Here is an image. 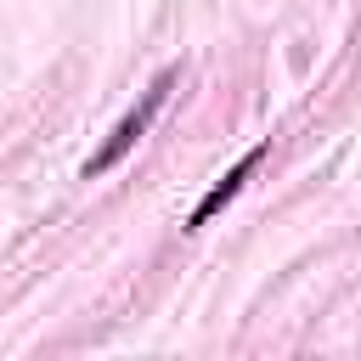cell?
Instances as JSON below:
<instances>
[{
	"mask_svg": "<svg viewBox=\"0 0 361 361\" xmlns=\"http://www.w3.org/2000/svg\"><path fill=\"white\" fill-rule=\"evenodd\" d=\"M169 85H175V68H169V73H158V79H152V85L141 90V102H135V107H130V113L118 118V130H113V135L102 141V152H96L90 164H85V175H102V169H113V164H118V158H124V152H130V147H135V141L147 135V124H152V113L164 107Z\"/></svg>",
	"mask_w": 361,
	"mask_h": 361,
	"instance_id": "1",
	"label": "cell"
},
{
	"mask_svg": "<svg viewBox=\"0 0 361 361\" xmlns=\"http://www.w3.org/2000/svg\"><path fill=\"white\" fill-rule=\"evenodd\" d=\"M259 158H265V147H248V152L237 158V169H231V175H226V180H220V186H214V192H209V197L192 209V226H209V220H214V214H220V209H226V203L243 192V180L259 169Z\"/></svg>",
	"mask_w": 361,
	"mask_h": 361,
	"instance_id": "2",
	"label": "cell"
}]
</instances>
